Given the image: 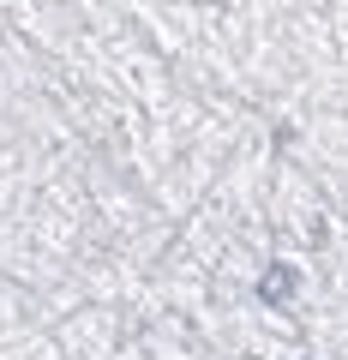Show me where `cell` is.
I'll return each mask as SVG.
<instances>
[{"instance_id": "6da1fadb", "label": "cell", "mask_w": 348, "mask_h": 360, "mask_svg": "<svg viewBox=\"0 0 348 360\" xmlns=\"http://www.w3.org/2000/svg\"><path fill=\"white\" fill-rule=\"evenodd\" d=\"M295 295V264H276L264 283H258V300H271V307H283V300Z\"/></svg>"}]
</instances>
